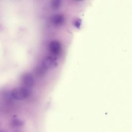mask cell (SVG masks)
Here are the masks:
<instances>
[{"label":"cell","mask_w":132,"mask_h":132,"mask_svg":"<svg viewBox=\"0 0 132 132\" xmlns=\"http://www.w3.org/2000/svg\"><path fill=\"white\" fill-rule=\"evenodd\" d=\"M31 89L25 86L16 88L11 91L13 98L15 100H22L27 98L30 94Z\"/></svg>","instance_id":"obj_1"},{"label":"cell","mask_w":132,"mask_h":132,"mask_svg":"<svg viewBox=\"0 0 132 132\" xmlns=\"http://www.w3.org/2000/svg\"><path fill=\"white\" fill-rule=\"evenodd\" d=\"M48 46L49 50L52 54L56 56L59 53L60 46L59 42L56 41H52L50 42Z\"/></svg>","instance_id":"obj_2"},{"label":"cell","mask_w":132,"mask_h":132,"mask_svg":"<svg viewBox=\"0 0 132 132\" xmlns=\"http://www.w3.org/2000/svg\"><path fill=\"white\" fill-rule=\"evenodd\" d=\"M24 124V122L19 118L13 119L11 122V125L13 127H20Z\"/></svg>","instance_id":"obj_3"},{"label":"cell","mask_w":132,"mask_h":132,"mask_svg":"<svg viewBox=\"0 0 132 132\" xmlns=\"http://www.w3.org/2000/svg\"><path fill=\"white\" fill-rule=\"evenodd\" d=\"M0 132H8V131L6 129H2L0 130Z\"/></svg>","instance_id":"obj_4"},{"label":"cell","mask_w":132,"mask_h":132,"mask_svg":"<svg viewBox=\"0 0 132 132\" xmlns=\"http://www.w3.org/2000/svg\"><path fill=\"white\" fill-rule=\"evenodd\" d=\"M13 132H22V131L21 130H16L14 131Z\"/></svg>","instance_id":"obj_5"},{"label":"cell","mask_w":132,"mask_h":132,"mask_svg":"<svg viewBox=\"0 0 132 132\" xmlns=\"http://www.w3.org/2000/svg\"><path fill=\"white\" fill-rule=\"evenodd\" d=\"M1 123L0 122V130H1Z\"/></svg>","instance_id":"obj_6"}]
</instances>
